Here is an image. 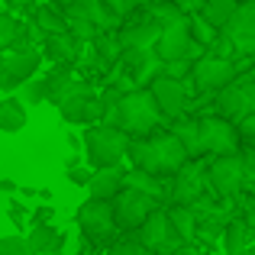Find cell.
I'll use <instances>...</instances> for the list:
<instances>
[{
  "label": "cell",
  "instance_id": "obj_1",
  "mask_svg": "<svg viewBox=\"0 0 255 255\" xmlns=\"http://www.w3.org/2000/svg\"><path fill=\"white\" fill-rule=\"evenodd\" d=\"M126 155H129L132 168L149 171V174H162V178H171V174L191 158L174 132H149V136L129 139Z\"/></svg>",
  "mask_w": 255,
  "mask_h": 255
},
{
  "label": "cell",
  "instance_id": "obj_2",
  "mask_svg": "<svg viewBox=\"0 0 255 255\" xmlns=\"http://www.w3.org/2000/svg\"><path fill=\"white\" fill-rule=\"evenodd\" d=\"M117 126L129 139H139V136H149V132H158L162 126H168V120L158 110V104L149 94V87H132V91H126L123 97H120Z\"/></svg>",
  "mask_w": 255,
  "mask_h": 255
},
{
  "label": "cell",
  "instance_id": "obj_3",
  "mask_svg": "<svg viewBox=\"0 0 255 255\" xmlns=\"http://www.w3.org/2000/svg\"><path fill=\"white\" fill-rule=\"evenodd\" d=\"M84 155L91 162V168H110V165H120L126 158V145H129V136H126L120 126H104L94 123L87 126L84 132Z\"/></svg>",
  "mask_w": 255,
  "mask_h": 255
},
{
  "label": "cell",
  "instance_id": "obj_4",
  "mask_svg": "<svg viewBox=\"0 0 255 255\" xmlns=\"http://www.w3.org/2000/svg\"><path fill=\"white\" fill-rule=\"evenodd\" d=\"M207 181H210L213 194L226 204H236L239 194L249 187V178H246V165L243 155L233 152V155H213L207 162Z\"/></svg>",
  "mask_w": 255,
  "mask_h": 255
},
{
  "label": "cell",
  "instance_id": "obj_5",
  "mask_svg": "<svg viewBox=\"0 0 255 255\" xmlns=\"http://www.w3.org/2000/svg\"><path fill=\"white\" fill-rule=\"evenodd\" d=\"M58 113H62L65 123H100V113H104V104H100V94L94 91L87 81H75L68 87L62 100H58Z\"/></svg>",
  "mask_w": 255,
  "mask_h": 255
},
{
  "label": "cell",
  "instance_id": "obj_6",
  "mask_svg": "<svg viewBox=\"0 0 255 255\" xmlns=\"http://www.w3.org/2000/svg\"><path fill=\"white\" fill-rule=\"evenodd\" d=\"M200 132H197V145H200V155H233L239 152L243 139L236 132V123L223 117H200L197 120Z\"/></svg>",
  "mask_w": 255,
  "mask_h": 255
},
{
  "label": "cell",
  "instance_id": "obj_7",
  "mask_svg": "<svg viewBox=\"0 0 255 255\" xmlns=\"http://www.w3.org/2000/svg\"><path fill=\"white\" fill-rule=\"evenodd\" d=\"M152 52H155L162 62H174V58L194 62V58H200L207 49L191 39V32H187V16H184V19H178V23H168V26L158 29V39H155V45H152Z\"/></svg>",
  "mask_w": 255,
  "mask_h": 255
},
{
  "label": "cell",
  "instance_id": "obj_8",
  "mask_svg": "<svg viewBox=\"0 0 255 255\" xmlns=\"http://www.w3.org/2000/svg\"><path fill=\"white\" fill-rule=\"evenodd\" d=\"M187 78L194 81V87H197L200 94H217V91H223V87L236 78V65H233V58H220V55L204 52L200 58L191 62Z\"/></svg>",
  "mask_w": 255,
  "mask_h": 255
},
{
  "label": "cell",
  "instance_id": "obj_9",
  "mask_svg": "<svg viewBox=\"0 0 255 255\" xmlns=\"http://www.w3.org/2000/svg\"><path fill=\"white\" fill-rule=\"evenodd\" d=\"M217 110L230 123H239L243 117H249L255 110V81H252L249 71L236 75L223 91H217Z\"/></svg>",
  "mask_w": 255,
  "mask_h": 255
},
{
  "label": "cell",
  "instance_id": "obj_10",
  "mask_svg": "<svg viewBox=\"0 0 255 255\" xmlns=\"http://www.w3.org/2000/svg\"><path fill=\"white\" fill-rule=\"evenodd\" d=\"M168 181H171V187H168V200L171 204H187V207L197 204V200H204L207 162L204 158H187Z\"/></svg>",
  "mask_w": 255,
  "mask_h": 255
},
{
  "label": "cell",
  "instance_id": "obj_11",
  "mask_svg": "<svg viewBox=\"0 0 255 255\" xmlns=\"http://www.w3.org/2000/svg\"><path fill=\"white\" fill-rule=\"evenodd\" d=\"M220 36L233 45V55H252L255 52V3L252 0H239L233 16L223 23Z\"/></svg>",
  "mask_w": 255,
  "mask_h": 255
},
{
  "label": "cell",
  "instance_id": "obj_12",
  "mask_svg": "<svg viewBox=\"0 0 255 255\" xmlns=\"http://www.w3.org/2000/svg\"><path fill=\"white\" fill-rule=\"evenodd\" d=\"M113 207V220H117V230H139L145 217L152 213V207H158L149 194L132 191V187H120L117 194L110 197Z\"/></svg>",
  "mask_w": 255,
  "mask_h": 255
},
{
  "label": "cell",
  "instance_id": "obj_13",
  "mask_svg": "<svg viewBox=\"0 0 255 255\" xmlns=\"http://www.w3.org/2000/svg\"><path fill=\"white\" fill-rule=\"evenodd\" d=\"M149 94L155 97L158 110L165 113V120H174L187 110V94H191V81L187 78H168L155 75L149 81Z\"/></svg>",
  "mask_w": 255,
  "mask_h": 255
},
{
  "label": "cell",
  "instance_id": "obj_14",
  "mask_svg": "<svg viewBox=\"0 0 255 255\" xmlns=\"http://www.w3.org/2000/svg\"><path fill=\"white\" fill-rule=\"evenodd\" d=\"M78 226L84 230V236L91 239V243H107V239H113L117 220H113L110 200L91 197L87 204H81V210H78Z\"/></svg>",
  "mask_w": 255,
  "mask_h": 255
},
{
  "label": "cell",
  "instance_id": "obj_15",
  "mask_svg": "<svg viewBox=\"0 0 255 255\" xmlns=\"http://www.w3.org/2000/svg\"><path fill=\"white\" fill-rule=\"evenodd\" d=\"M39 65H42V52L32 49V45L3 55L0 58V87H3V91H16L23 81H29V78L36 75Z\"/></svg>",
  "mask_w": 255,
  "mask_h": 255
},
{
  "label": "cell",
  "instance_id": "obj_16",
  "mask_svg": "<svg viewBox=\"0 0 255 255\" xmlns=\"http://www.w3.org/2000/svg\"><path fill=\"white\" fill-rule=\"evenodd\" d=\"M136 233H139V243H142L152 255H155V252H168L171 246H178V236L171 233V223H168L165 207H152V213L139 223Z\"/></svg>",
  "mask_w": 255,
  "mask_h": 255
},
{
  "label": "cell",
  "instance_id": "obj_17",
  "mask_svg": "<svg viewBox=\"0 0 255 255\" xmlns=\"http://www.w3.org/2000/svg\"><path fill=\"white\" fill-rule=\"evenodd\" d=\"M42 58H52L55 65H75L81 58V42L68 32H52L42 39Z\"/></svg>",
  "mask_w": 255,
  "mask_h": 255
},
{
  "label": "cell",
  "instance_id": "obj_18",
  "mask_svg": "<svg viewBox=\"0 0 255 255\" xmlns=\"http://www.w3.org/2000/svg\"><path fill=\"white\" fill-rule=\"evenodd\" d=\"M123 187L142 191V194H149L155 204H162V200H168V187H171V181H168V178H162V174H149V171L132 168V171H123Z\"/></svg>",
  "mask_w": 255,
  "mask_h": 255
},
{
  "label": "cell",
  "instance_id": "obj_19",
  "mask_svg": "<svg viewBox=\"0 0 255 255\" xmlns=\"http://www.w3.org/2000/svg\"><path fill=\"white\" fill-rule=\"evenodd\" d=\"M158 29L162 26L155 23V19H139V23H129V26H120L117 29V39L123 49H149V45H155L158 39Z\"/></svg>",
  "mask_w": 255,
  "mask_h": 255
},
{
  "label": "cell",
  "instance_id": "obj_20",
  "mask_svg": "<svg viewBox=\"0 0 255 255\" xmlns=\"http://www.w3.org/2000/svg\"><path fill=\"white\" fill-rule=\"evenodd\" d=\"M84 187L91 191V197H97V200H110L113 194L123 187V168H120V165H110V168H94Z\"/></svg>",
  "mask_w": 255,
  "mask_h": 255
},
{
  "label": "cell",
  "instance_id": "obj_21",
  "mask_svg": "<svg viewBox=\"0 0 255 255\" xmlns=\"http://www.w3.org/2000/svg\"><path fill=\"white\" fill-rule=\"evenodd\" d=\"M65 10H71V13H78V16L91 19L100 32H104V29H120V19L113 16V13L107 10L100 0H68V3H65Z\"/></svg>",
  "mask_w": 255,
  "mask_h": 255
},
{
  "label": "cell",
  "instance_id": "obj_22",
  "mask_svg": "<svg viewBox=\"0 0 255 255\" xmlns=\"http://www.w3.org/2000/svg\"><path fill=\"white\" fill-rule=\"evenodd\" d=\"M165 213H168L171 233L178 236V243H194V239H197V213L187 204H171Z\"/></svg>",
  "mask_w": 255,
  "mask_h": 255
},
{
  "label": "cell",
  "instance_id": "obj_23",
  "mask_svg": "<svg viewBox=\"0 0 255 255\" xmlns=\"http://www.w3.org/2000/svg\"><path fill=\"white\" fill-rule=\"evenodd\" d=\"M29 45L32 42L26 39L23 19L0 10V52H19V49H29Z\"/></svg>",
  "mask_w": 255,
  "mask_h": 255
},
{
  "label": "cell",
  "instance_id": "obj_24",
  "mask_svg": "<svg viewBox=\"0 0 255 255\" xmlns=\"http://www.w3.org/2000/svg\"><path fill=\"white\" fill-rule=\"evenodd\" d=\"M171 129L168 132H174L178 136V142L187 149V155L191 158H200V145H197V132H200V126H197V117H174V123H168Z\"/></svg>",
  "mask_w": 255,
  "mask_h": 255
},
{
  "label": "cell",
  "instance_id": "obj_25",
  "mask_svg": "<svg viewBox=\"0 0 255 255\" xmlns=\"http://www.w3.org/2000/svg\"><path fill=\"white\" fill-rule=\"evenodd\" d=\"M223 246H226V255H236L243 252L246 246H252V223L249 220H230L223 226Z\"/></svg>",
  "mask_w": 255,
  "mask_h": 255
},
{
  "label": "cell",
  "instance_id": "obj_26",
  "mask_svg": "<svg viewBox=\"0 0 255 255\" xmlns=\"http://www.w3.org/2000/svg\"><path fill=\"white\" fill-rule=\"evenodd\" d=\"M23 126H26V104L19 97H3L0 100V129L19 132Z\"/></svg>",
  "mask_w": 255,
  "mask_h": 255
},
{
  "label": "cell",
  "instance_id": "obj_27",
  "mask_svg": "<svg viewBox=\"0 0 255 255\" xmlns=\"http://www.w3.org/2000/svg\"><path fill=\"white\" fill-rule=\"evenodd\" d=\"M71 84H75V75H68V65H58V68L45 78V100L58 107V100L68 94Z\"/></svg>",
  "mask_w": 255,
  "mask_h": 255
},
{
  "label": "cell",
  "instance_id": "obj_28",
  "mask_svg": "<svg viewBox=\"0 0 255 255\" xmlns=\"http://www.w3.org/2000/svg\"><path fill=\"white\" fill-rule=\"evenodd\" d=\"M239 6V0H204L200 6V16L213 26V29H223V23L233 16V10Z\"/></svg>",
  "mask_w": 255,
  "mask_h": 255
},
{
  "label": "cell",
  "instance_id": "obj_29",
  "mask_svg": "<svg viewBox=\"0 0 255 255\" xmlns=\"http://www.w3.org/2000/svg\"><path fill=\"white\" fill-rule=\"evenodd\" d=\"M32 23H36L45 36H52V32H68V26H65V13L55 10V6H49V3H45V6H36Z\"/></svg>",
  "mask_w": 255,
  "mask_h": 255
},
{
  "label": "cell",
  "instance_id": "obj_30",
  "mask_svg": "<svg viewBox=\"0 0 255 255\" xmlns=\"http://www.w3.org/2000/svg\"><path fill=\"white\" fill-rule=\"evenodd\" d=\"M65 26H68V36H75L78 42H91V39L100 32L91 19L78 16V13H71V10H65Z\"/></svg>",
  "mask_w": 255,
  "mask_h": 255
},
{
  "label": "cell",
  "instance_id": "obj_31",
  "mask_svg": "<svg viewBox=\"0 0 255 255\" xmlns=\"http://www.w3.org/2000/svg\"><path fill=\"white\" fill-rule=\"evenodd\" d=\"M187 32H191V39H194V42H200L204 49L220 36V29H213V26L207 23L200 13H191V16H187Z\"/></svg>",
  "mask_w": 255,
  "mask_h": 255
},
{
  "label": "cell",
  "instance_id": "obj_32",
  "mask_svg": "<svg viewBox=\"0 0 255 255\" xmlns=\"http://www.w3.org/2000/svg\"><path fill=\"white\" fill-rule=\"evenodd\" d=\"M55 226L52 223H39V226H32L29 230V236H26V243H29V249L36 252V255H45V249H49V243L55 239Z\"/></svg>",
  "mask_w": 255,
  "mask_h": 255
},
{
  "label": "cell",
  "instance_id": "obj_33",
  "mask_svg": "<svg viewBox=\"0 0 255 255\" xmlns=\"http://www.w3.org/2000/svg\"><path fill=\"white\" fill-rule=\"evenodd\" d=\"M19 91H23V104H42L45 100V78H36L32 75L29 81H23L19 84Z\"/></svg>",
  "mask_w": 255,
  "mask_h": 255
},
{
  "label": "cell",
  "instance_id": "obj_34",
  "mask_svg": "<svg viewBox=\"0 0 255 255\" xmlns=\"http://www.w3.org/2000/svg\"><path fill=\"white\" fill-rule=\"evenodd\" d=\"M0 255H36L26 243V236H3L0 239Z\"/></svg>",
  "mask_w": 255,
  "mask_h": 255
},
{
  "label": "cell",
  "instance_id": "obj_35",
  "mask_svg": "<svg viewBox=\"0 0 255 255\" xmlns=\"http://www.w3.org/2000/svg\"><path fill=\"white\" fill-rule=\"evenodd\" d=\"M107 255H152V252L145 249L139 239H120V243L113 246V249L107 252Z\"/></svg>",
  "mask_w": 255,
  "mask_h": 255
},
{
  "label": "cell",
  "instance_id": "obj_36",
  "mask_svg": "<svg viewBox=\"0 0 255 255\" xmlns=\"http://www.w3.org/2000/svg\"><path fill=\"white\" fill-rule=\"evenodd\" d=\"M187 71H191V62H187V58H174V62H162L158 75H168V78H187Z\"/></svg>",
  "mask_w": 255,
  "mask_h": 255
},
{
  "label": "cell",
  "instance_id": "obj_37",
  "mask_svg": "<svg viewBox=\"0 0 255 255\" xmlns=\"http://www.w3.org/2000/svg\"><path fill=\"white\" fill-rule=\"evenodd\" d=\"M65 246H68V233L58 230V233H55V239L49 243V249H45V255H65Z\"/></svg>",
  "mask_w": 255,
  "mask_h": 255
},
{
  "label": "cell",
  "instance_id": "obj_38",
  "mask_svg": "<svg viewBox=\"0 0 255 255\" xmlns=\"http://www.w3.org/2000/svg\"><path fill=\"white\" fill-rule=\"evenodd\" d=\"M100 3H104V6H107V10H110V13H113V16H117V19H123V16H126V13H129V10H132V6H129V3H126V0H100Z\"/></svg>",
  "mask_w": 255,
  "mask_h": 255
},
{
  "label": "cell",
  "instance_id": "obj_39",
  "mask_svg": "<svg viewBox=\"0 0 255 255\" xmlns=\"http://www.w3.org/2000/svg\"><path fill=\"white\" fill-rule=\"evenodd\" d=\"M87 178H91V168H81V165H71V168H68V181H71V184H87Z\"/></svg>",
  "mask_w": 255,
  "mask_h": 255
},
{
  "label": "cell",
  "instance_id": "obj_40",
  "mask_svg": "<svg viewBox=\"0 0 255 255\" xmlns=\"http://www.w3.org/2000/svg\"><path fill=\"white\" fill-rule=\"evenodd\" d=\"M52 217H55L52 204H42V207L36 210V217H32V226H39V223H52Z\"/></svg>",
  "mask_w": 255,
  "mask_h": 255
},
{
  "label": "cell",
  "instance_id": "obj_41",
  "mask_svg": "<svg viewBox=\"0 0 255 255\" xmlns=\"http://www.w3.org/2000/svg\"><path fill=\"white\" fill-rule=\"evenodd\" d=\"M174 6H178L181 13H187V16H191V13H200L204 0H174Z\"/></svg>",
  "mask_w": 255,
  "mask_h": 255
},
{
  "label": "cell",
  "instance_id": "obj_42",
  "mask_svg": "<svg viewBox=\"0 0 255 255\" xmlns=\"http://www.w3.org/2000/svg\"><path fill=\"white\" fill-rule=\"evenodd\" d=\"M10 220H13V223L19 226V230H23V220H26V210H23V207H19V204H13V207H10Z\"/></svg>",
  "mask_w": 255,
  "mask_h": 255
},
{
  "label": "cell",
  "instance_id": "obj_43",
  "mask_svg": "<svg viewBox=\"0 0 255 255\" xmlns=\"http://www.w3.org/2000/svg\"><path fill=\"white\" fill-rule=\"evenodd\" d=\"M36 3H42V0H6L10 10H29V6H36Z\"/></svg>",
  "mask_w": 255,
  "mask_h": 255
},
{
  "label": "cell",
  "instance_id": "obj_44",
  "mask_svg": "<svg viewBox=\"0 0 255 255\" xmlns=\"http://www.w3.org/2000/svg\"><path fill=\"white\" fill-rule=\"evenodd\" d=\"M0 191H3V194H13V191H16V184H13V181H0Z\"/></svg>",
  "mask_w": 255,
  "mask_h": 255
},
{
  "label": "cell",
  "instance_id": "obj_45",
  "mask_svg": "<svg viewBox=\"0 0 255 255\" xmlns=\"http://www.w3.org/2000/svg\"><path fill=\"white\" fill-rule=\"evenodd\" d=\"M19 194H23V197H36L39 187H19Z\"/></svg>",
  "mask_w": 255,
  "mask_h": 255
},
{
  "label": "cell",
  "instance_id": "obj_46",
  "mask_svg": "<svg viewBox=\"0 0 255 255\" xmlns=\"http://www.w3.org/2000/svg\"><path fill=\"white\" fill-rule=\"evenodd\" d=\"M129 6H145V3H152V0H126Z\"/></svg>",
  "mask_w": 255,
  "mask_h": 255
},
{
  "label": "cell",
  "instance_id": "obj_47",
  "mask_svg": "<svg viewBox=\"0 0 255 255\" xmlns=\"http://www.w3.org/2000/svg\"><path fill=\"white\" fill-rule=\"evenodd\" d=\"M236 255H255V249H252V246H246V249H243V252H236Z\"/></svg>",
  "mask_w": 255,
  "mask_h": 255
},
{
  "label": "cell",
  "instance_id": "obj_48",
  "mask_svg": "<svg viewBox=\"0 0 255 255\" xmlns=\"http://www.w3.org/2000/svg\"><path fill=\"white\" fill-rule=\"evenodd\" d=\"M55 3H68V0H55Z\"/></svg>",
  "mask_w": 255,
  "mask_h": 255
}]
</instances>
